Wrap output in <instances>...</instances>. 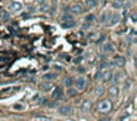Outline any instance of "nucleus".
I'll use <instances>...</instances> for the list:
<instances>
[{"mask_svg": "<svg viewBox=\"0 0 137 121\" xmlns=\"http://www.w3.org/2000/svg\"><path fill=\"white\" fill-rule=\"evenodd\" d=\"M97 112L100 114H108L109 111L112 109V103L109 99H100L99 102H97Z\"/></svg>", "mask_w": 137, "mask_h": 121, "instance_id": "1", "label": "nucleus"}, {"mask_svg": "<svg viewBox=\"0 0 137 121\" xmlns=\"http://www.w3.org/2000/svg\"><path fill=\"white\" fill-rule=\"evenodd\" d=\"M59 24H60V27H62V28H72V27L75 25V21H74V18H72V16L63 15L62 18H60Z\"/></svg>", "mask_w": 137, "mask_h": 121, "instance_id": "2", "label": "nucleus"}, {"mask_svg": "<svg viewBox=\"0 0 137 121\" xmlns=\"http://www.w3.org/2000/svg\"><path fill=\"white\" fill-rule=\"evenodd\" d=\"M75 90L80 92V90H84L85 87H87V80H85L84 75H78L77 78H75Z\"/></svg>", "mask_w": 137, "mask_h": 121, "instance_id": "3", "label": "nucleus"}, {"mask_svg": "<svg viewBox=\"0 0 137 121\" xmlns=\"http://www.w3.org/2000/svg\"><path fill=\"white\" fill-rule=\"evenodd\" d=\"M69 12L71 13H74V15H78V13H81L83 12V8L80 3H72L69 6Z\"/></svg>", "mask_w": 137, "mask_h": 121, "instance_id": "4", "label": "nucleus"}, {"mask_svg": "<svg viewBox=\"0 0 137 121\" xmlns=\"http://www.w3.org/2000/svg\"><path fill=\"white\" fill-rule=\"evenodd\" d=\"M62 95H63V92H62V87H55L53 89V93H52V99L53 100H58V99H60L62 98Z\"/></svg>", "mask_w": 137, "mask_h": 121, "instance_id": "5", "label": "nucleus"}, {"mask_svg": "<svg viewBox=\"0 0 137 121\" xmlns=\"http://www.w3.org/2000/svg\"><path fill=\"white\" fill-rule=\"evenodd\" d=\"M21 9H22V4L19 3V2H12L9 4V11L11 12H19Z\"/></svg>", "mask_w": 137, "mask_h": 121, "instance_id": "6", "label": "nucleus"}, {"mask_svg": "<svg viewBox=\"0 0 137 121\" xmlns=\"http://www.w3.org/2000/svg\"><path fill=\"white\" fill-rule=\"evenodd\" d=\"M114 65H119V67H122V65L125 64V59H124V56H119V55H116V56L114 58V62H112Z\"/></svg>", "mask_w": 137, "mask_h": 121, "instance_id": "7", "label": "nucleus"}, {"mask_svg": "<svg viewBox=\"0 0 137 121\" xmlns=\"http://www.w3.org/2000/svg\"><path fill=\"white\" fill-rule=\"evenodd\" d=\"M21 90V87H13V89H4V90H2V96H6V95H11V93H16V92Z\"/></svg>", "mask_w": 137, "mask_h": 121, "instance_id": "8", "label": "nucleus"}, {"mask_svg": "<svg viewBox=\"0 0 137 121\" xmlns=\"http://www.w3.org/2000/svg\"><path fill=\"white\" fill-rule=\"evenodd\" d=\"M102 52H105V53H112V52H114V46H112L111 43H105V44L102 46Z\"/></svg>", "mask_w": 137, "mask_h": 121, "instance_id": "9", "label": "nucleus"}, {"mask_svg": "<svg viewBox=\"0 0 137 121\" xmlns=\"http://www.w3.org/2000/svg\"><path fill=\"white\" fill-rule=\"evenodd\" d=\"M119 21V13H112L111 18H109V25H115V24H118Z\"/></svg>", "mask_w": 137, "mask_h": 121, "instance_id": "10", "label": "nucleus"}, {"mask_svg": "<svg viewBox=\"0 0 137 121\" xmlns=\"http://www.w3.org/2000/svg\"><path fill=\"white\" fill-rule=\"evenodd\" d=\"M109 16H111V13H109L108 11H103L102 13H100V18H99V21H100L102 24H103V22H106L108 19H109Z\"/></svg>", "mask_w": 137, "mask_h": 121, "instance_id": "11", "label": "nucleus"}, {"mask_svg": "<svg viewBox=\"0 0 137 121\" xmlns=\"http://www.w3.org/2000/svg\"><path fill=\"white\" fill-rule=\"evenodd\" d=\"M59 112L62 114V115H68V114L72 112V108H71V106H67V105H65V106H60V108H59Z\"/></svg>", "mask_w": 137, "mask_h": 121, "instance_id": "12", "label": "nucleus"}, {"mask_svg": "<svg viewBox=\"0 0 137 121\" xmlns=\"http://www.w3.org/2000/svg\"><path fill=\"white\" fill-rule=\"evenodd\" d=\"M84 4H85V8H94V6H97V0H84Z\"/></svg>", "mask_w": 137, "mask_h": 121, "instance_id": "13", "label": "nucleus"}, {"mask_svg": "<svg viewBox=\"0 0 137 121\" xmlns=\"http://www.w3.org/2000/svg\"><path fill=\"white\" fill-rule=\"evenodd\" d=\"M108 93H109L111 96H114V98H115V96H118V87H116V86H111V87H109V90H108Z\"/></svg>", "mask_w": 137, "mask_h": 121, "instance_id": "14", "label": "nucleus"}, {"mask_svg": "<svg viewBox=\"0 0 137 121\" xmlns=\"http://www.w3.org/2000/svg\"><path fill=\"white\" fill-rule=\"evenodd\" d=\"M111 78H112V72L109 71V69H106V71L103 72V80L105 81H111Z\"/></svg>", "mask_w": 137, "mask_h": 121, "instance_id": "15", "label": "nucleus"}, {"mask_svg": "<svg viewBox=\"0 0 137 121\" xmlns=\"http://www.w3.org/2000/svg\"><path fill=\"white\" fill-rule=\"evenodd\" d=\"M90 108H92V103H90V100H85V102L81 105V111H90Z\"/></svg>", "mask_w": 137, "mask_h": 121, "instance_id": "16", "label": "nucleus"}, {"mask_svg": "<svg viewBox=\"0 0 137 121\" xmlns=\"http://www.w3.org/2000/svg\"><path fill=\"white\" fill-rule=\"evenodd\" d=\"M40 89H41V90H43V92H49V90H50V89H52V86H50V84H46V83H41L40 84Z\"/></svg>", "mask_w": 137, "mask_h": 121, "instance_id": "17", "label": "nucleus"}, {"mask_svg": "<svg viewBox=\"0 0 137 121\" xmlns=\"http://www.w3.org/2000/svg\"><path fill=\"white\" fill-rule=\"evenodd\" d=\"M8 19H9V13H8V12H2V13H0V21L6 22Z\"/></svg>", "mask_w": 137, "mask_h": 121, "instance_id": "18", "label": "nucleus"}, {"mask_svg": "<svg viewBox=\"0 0 137 121\" xmlns=\"http://www.w3.org/2000/svg\"><path fill=\"white\" fill-rule=\"evenodd\" d=\"M112 6L116 8V9H119V8H122V3H121V2H118V0H115L114 3H112Z\"/></svg>", "mask_w": 137, "mask_h": 121, "instance_id": "19", "label": "nucleus"}, {"mask_svg": "<svg viewBox=\"0 0 137 121\" xmlns=\"http://www.w3.org/2000/svg\"><path fill=\"white\" fill-rule=\"evenodd\" d=\"M68 95H69V96H75V95H77V90L72 89V87H69V89H68Z\"/></svg>", "mask_w": 137, "mask_h": 121, "instance_id": "20", "label": "nucleus"}, {"mask_svg": "<svg viewBox=\"0 0 137 121\" xmlns=\"http://www.w3.org/2000/svg\"><path fill=\"white\" fill-rule=\"evenodd\" d=\"M55 77V74H46V75H43V80H53Z\"/></svg>", "mask_w": 137, "mask_h": 121, "instance_id": "21", "label": "nucleus"}, {"mask_svg": "<svg viewBox=\"0 0 137 121\" xmlns=\"http://www.w3.org/2000/svg\"><path fill=\"white\" fill-rule=\"evenodd\" d=\"M71 84H72V78H69V77H68V78H65V86L71 87Z\"/></svg>", "mask_w": 137, "mask_h": 121, "instance_id": "22", "label": "nucleus"}, {"mask_svg": "<svg viewBox=\"0 0 137 121\" xmlns=\"http://www.w3.org/2000/svg\"><path fill=\"white\" fill-rule=\"evenodd\" d=\"M92 21H94V15H87V18H85V22H92Z\"/></svg>", "mask_w": 137, "mask_h": 121, "instance_id": "23", "label": "nucleus"}, {"mask_svg": "<svg viewBox=\"0 0 137 121\" xmlns=\"http://www.w3.org/2000/svg\"><path fill=\"white\" fill-rule=\"evenodd\" d=\"M34 121H49V118L47 117H35Z\"/></svg>", "mask_w": 137, "mask_h": 121, "instance_id": "24", "label": "nucleus"}, {"mask_svg": "<svg viewBox=\"0 0 137 121\" xmlns=\"http://www.w3.org/2000/svg\"><path fill=\"white\" fill-rule=\"evenodd\" d=\"M21 16H22V19H28V18H30V15H28V13H22Z\"/></svg>", "mask_w": 137, "mask_h": 121, "instance_id": "25", "label": "nucleus"}, {"mask_svg": "<svg viewBox=\"0 0 137 121\" xmlns=\"http://www.w3.org/2000/svg\"><path fill=\"white\" fill-rule=\"evenodd\" d=\"M106 3V0H97V4H105Z\"/></svg>", "mask_w": 137, "mask_h": 121, "instance_id": "26", "label": "nucleus"}, {"mask_svg": "<svg viewBox=\"0 0 137 121\" xmlns=\"http://www.w3.org/2000/svg\"><path fill=\"white\" fill-rule=\"evenodd\" d=\"M100 121H111V120H109V117H103V118H100Z\"/></svg>", "mask_w": 137, "mask_h": 121, "instance_id": "27", "label": "nucleus"}]
</instances>
